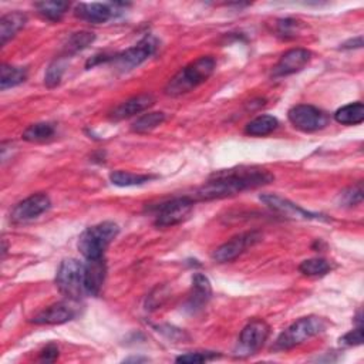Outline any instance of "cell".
I'll return each instance as SVG.
<instances>
[{
  "instance_id": "ffe728a7",
  "label": "cell",
  "mask_w": 364,
  "mask_h": 364,
  "mask_svg": "<svg viewBox=\"0 0 364 364\" xmlns=\"http://www.w3.org/2000/svg\"><path fill=\"white\" fill-rule=\"evenodd\" d=\"M279 125V121L273 115H259L246 124L245 132L252 136H263L273 132Z\"/></svg>"
},
{
  "instance_id": "7a4b0ae2",
  "label": "cell",
  "mask_w": 364,
  "mask_h": 364,
  "mask_svg": "<svg viewBox=\"0 0 364 364\" xmlns=\"http://www.w3.org/2000/svg\"><path fill=\"white\" fill-rule=\"evenodd\" d=\"M215 58L210 55L199 57L191 64L181 68L165 85V94L171 97H179L189 92L195 87L205 82L215 70Z\"/></svg>"
},
{
  "instance_id": "3957f363",
  "label": "cell",
  "mask_w": 364,
  "mask_h": 364,
  "mask_svg": "<svg viewBox=\"0 0 364 364\" xmlns=\"http://www.w3.org/2000/svg\"><path fill=\"white\" fill-rule=\"evenodd\" d=\"M118 225L114 222H101L87 228L78 237V250L85 259L102 257L108 245L118 235Z\"/></svg>"
},
{
  "instance_id": "e0dca14e",
  "label": "cell",
  "mask_w": 364,
  "mask_h": 364,
  "mask_svg": "<svg viewBox=\"0 0 364 364\" xmlns=\"http://www.w3.org/2000/svg\"><path fill=\"white\" fill-rule=\"evenodd\" d=\"M75 17L85 20L92 24H100L108 21L112 16V7L104 3H80L74 9Z\"/></svg>"
},
{
  "instance_id": "7c38bea8",
  "label": "cell",
  "mask_w": 364,
  "mask_h": 364,
  "mask_svg": "<svg viewBox=\"0 0 364 364\" xmlns=\"http://www.w3.org/2000/svg\"><path fill=\"white\" fill-rule=\"evenodd\" d=\"M311 58V53L306 48H291L286 51L273 67V77H286L300 71Z\"/></svg>"
},
{
  "instance_id": "5bb4252c",
  "label": "cell",
  "mask_w": 364,
  "mask_h": 364,
  "mask_svg": "<svg viewBox=\"0 0 364 364\" xmlns=\"http://www.w3.org/2000/svg\"><path fill=\"white\" fill-rule=\"evenodd\" d=\"M77 311L68 301H58L54 303L41 311H38L36 316H33L31 323L34 324H63L75 317Z\"/></svg>"
},
{
  "instance_id": "44dd1931",
  "label": "cell",
  "mask_w": 364,
  "mask_h": 364,
  "mask_svg": "<svg viewBox=\"0 0 364 364\" xmlns=\"http://www.w3.org/2000/svg\"><path fill=\"white\" fill-rule=\"evenodd\" d=\"M334 119L343 125H355L364 119V105L361 102L347 104L334 112Z\"/></svg>"
},
{
  "instance_id": "9a60e30c",
  "label": "cell",
  "mask_w": 364,
  "mask_h": 364,
  "mask_svg": "<svg viewBox=\"0 0 364 364\" xmlns=\"http://www.w3.org/2000/svg\"><path fill=\"white\" fill-rule=\"evenodd\" d=\"M154 102H155V98L149 92H144V94L131 97L127 101L121 102L118 107H115L111 111L109 118L114 119V121H121V119L134 117V115L148 109Z\"/></svg>"
},
{
  "instance_id": "4fadbf2b",
  "label": "cell",
  "mask_w": 364,
  "mask_h": 364,
  "mask_svg": "<svg viewBox=\"0 0 364 364\" xmlns=\"http://www.w3.org/2000/svg\"><path fill=\"white\" fill-rule=\"evenodd\" d=\"M107 274V263L104 256L97 259H87L84 263V289L91 296H98Z\"/></svg>"
},
{
  "instance_id": "7402d4cb",
  "label": "cell",
  "mask_w": 364,
  "mask_h": 364,
  "mask_svg": "<svg viewBox=\"0 0 364 364\" xmlns=\"http://www.w3.org/2000/svg\"><path fill=\"white\" fill-rule=\"evenodd\" d=\"M27 78V70L23 67H13L3 64L0 68V88L6 90L24 82Z\"/></svg>"
},
{
  "instance_id": "2e32d148",
  "label": "cell",
  "mask_w": 364,
  "mask_h": 364,
  "mask_svg": "<svg viewBox=\"0 0 364 364\" xmlns=\"http://www.w3.org/2000/svg\"><path fill=\"white\" fill-rule=\"evenodd\" d=\"M260 199L269 206L272 208L273 210L279 212V213H283L286 216H291V218H303V219H320L321 215L318 213H311V212H307L304 210L303 208H300L299 205L287 200V199H283L277 195H273V193H269V195H260Z\"/></svg>"
},
{
  "instance_id": "d6986e66",
  "label": "cell",
  "mask_w": 364,
  "mask_h": 364,
  "mask_svg": "<svg viewBox=\"0 0 364 364\" xmlns=\"http://www.w3.org/2000/svg\"><path fill=\"white\" fill-rule=\"evenodd\" d=\"M27 21L26 14L20 11H11L0 18V43L4 46L16 33L24 27Z\"/></svg>"
},
{
  "instance_id": "ac0fdd59",
  "label": "cell",
  "mask_w": 364,
  "mask_h": 364,
  "mask_svg": "<svg viewBox=\"0 0 364 364\" xmlns=\"http://www.w3.org/2000/svg\"><path fill=\"white\" fill-rule=\"evenodd\" d=\"M212 289L206 276L202 273H195L192 277V293L188 299V309L196 311L202 309L210 299Z\"/></svg>"
},
{
  "instance_id": "83f0119b",
  "label": "cell",
  "mask_w": 364,
  "mask_h": 364,
  "mask_svg": "<svg viewBox=\"0 0 364 364\" xmlns=\"http://www.w3.org/2000/svg\"><path fill=\"white\" fill-rule=\"evenodd\" d=\"M94 34L90 31H78L74 33L73 36L68 37L65 46H64V51L65 54H74L78 53L84 48H87L92 41H94Z\"/></svg>"
},
{
  "instance_id": "cb8c5ba5",
  "label": "cell",
  "mask_w": 364,
  "mask_h": 364,
  "mask_svg": "<svg viewBox=\"0 0 364 364\" xmlns=\"http://www.w3.org/2000/svg\"><path fill=\"white\" fill-rule=\"evenodd\" d=\"M55 128L50 122H36L26 128L23 132V139L28 142H43L53 138Z\"/></svg>"
},
{
  "instance_id": "484cf974",
  "label": "cell",
  "mask_w": 364,
  "mask_h": 364,
  "mask_svg": "<svg viewBox=\"0 0 364 364\" xmlns=\"http://www.w3.org/2000/svg\"><path fill=\"white\" fill-rule=\"evenodd\" d=\"M331 270V264L328 260L323 259V257H313V259H307L303 260L299 266V272L303 273L304 276L309 277H318V276H324Z\"/></svg>"
},
{
  "instance_id": "ba28073f",
  "label": "cell",
  "mask_w": 364,
  "mask_h": 364,
  "mask_svg": "<svg viewBox=\"0 0 364 364\" xmlns=\"http://www.w3.org/2000/svg\"><path fill=\"white\" fill-rule=\"evenodd\" d=\"M193 199L189 196L172 198L155 206V225L159 228L173 226L188 218L193 208Z\"/></svg>"
},
{
  "instance_id": "52a82bcc",
  "label": "cell",
  "mask_w": 364,
  "mask_h": 364,
  "mask_svg": "<svg viewBox=\"0 0 364 364\" xmlns=\"http://www.w3.org/2000/svg\"><path fill=\"white\" fill-rule=\"evenodd\" d=\"M287 118L294 128L303 132L320 131L330 122V117L324 111L309 104H299L291 107L287 112Z\"/></svg>"
},
{
  "instance_id": "f546056e",
  "label": "cell",
  "mask_w": 364,
  "mask_h": 364,
  "mask_svg": "<svg viewBox=\"0 0 364 364\" xmlns=\"http://www.w3.org/2000/svg\"><path fill=\"white\" fill-rule=\"evenodd\" d=\"M340 199L344 205L347 206H353V205H357L363 200V188H361V182H358L357 185L346 189L341 195H340Z\"/></svg>"
},
{
  "instance_id": "836d02e7",
  "label": "cell",
  "mask_w": 364,
  "mask_h": 364,
  "mask_svg": "<svg viewBox=\"0 0 364 364\" xmlns=\"http://www.w3.org/2000/svg\"><path fill=\"white\" fill-rule=\"evenodd\" d=\"M58 357V348L54 344H48L41 353H40V361H46V363H51L54 360H57Z\"/></svg>"
},
{
  "instance_id": "4316f807",
  "label": "cell",
  "mask_w": 364,
  "mask_h": 364,
  "mask_svg": "<svg viewBox=\"0 0 364 364\" xmlns=\"http://www.w3.org/2000/svg\"><path fill=\"white\" fill-rule=\"evenodd\" d=\"M165 121V114L164 112H148L141 115L139 118H136V121L132 124L131 129L134 132L138 134H145L152 131L154 128H156L158 125H161Z\"/></svg>"
},
{
  "instance_id": "4dcf8cb0",
  "label": "cell",
  "mask_w": 364,
  "mask_h": 364,
  "mask_svg": "<svg viewBox=\"0 0 364 364\" xmlns=\"http://www.w3.org/2000/svg\"><path fill=\"white\" fill-rule=\"evenodd\" d=\"M216 354L210 353V351H195V353H186L183 355L176 357L178 363H188V364H195V363H203L208 360L215 358Z\"/></svg>"
},
{
  "instance_id": "603a6c76",
  "label": "cell",
  "mask_w": 364,
  "mask_h": 364,
  "mask_svg": "<svg viewBox=\"0 0 364 364\" xmlns=\"http://www.w3.org/2000/svg\"><path fill=\"white\" fill-rule=\"evenodd\" d=\"M152 179H155V176H152V175L134 173V172H128V171H114L109 173V181L117 186L144 185Z\"/></svg>"
},
{
  "instance_id": "8fae6325",
  "label": "cell",
  "mask_w": 364,
  "mask_h": 364,
  "mask_svg": "<svg viewBox=\"0 0 364 364\" xmlns=\"http://www.w3.org/2000/svg\"><path fill=\"white\" fill-rule=\"evenodd\" d=\"M51 206L50 198L46 193H34L21 202H18L10 212V219L13 223H26L41 213L47 212Z\"/></svg>"
},
{
  "instance_id": "6da1fadb",
  "label": "cell",
  "mask_w": 364,
  "mask_h": 364,
  "mask_svg": "<svg viewBox=\"0 0 364 364\" xmlns=\"http://www.w3.org/2000/svg\"><path fill=\"white\" fill-rule=\"evenodd\" d=\"M274 176L257 166H239L215 172L195 192L196 200H213L233 196L243 191L255 189L272 182Z\"/></svg>"
},
{
  "instance_id": "d4e9b609",
  "label": "cell",
  "mask_w": 364,
  "mask_h": 364,
  "mask_svg": "<svg viewBox=\"0 0 364 364\" xmlns=\"http://www.w3.org/2000/svg\"><path fill=\"white\" fill-rule=\"evenodd\" d=\"M70 3L68 1H38L36 3V9L38 11V14L43 18L51 20V21H57L60 20L64 13L68 10Z\"/></svg>"
},
{
  "instance_id": "30bf717a",
  "label": "cell",
  "mask_w": 364,
  "mask_h": 364,
  "mask_svg": "<svg viewBox=\"0 0 364 364\" xmlns=\"http://www.w3.org/2000/svg\"><path fill=\"white\" fill-rule=\"evenodd\" d=\"M260 240H262V233L257 232V230H250V232L236 235L230 240H228L226 243L220 245L212 253V259L218 263L232 262L237 256H240L246 249L252 247L253 245H256Z\"/></svg>"
},
{
  "instance_id": "d6a6232c",
  "label": "cell",
  "mask_w": 364,
  "mask_h": 364,
  "mask_svg": "<svg viewBox=\"0 0 364 364\" xmlns=\"http://www.w3.org/2000/svg\"><path fill=\"white\" fill-rule=\"evenodd\" d=\"M340 343L343 346H360L363 343V328H361V326H358L357 328L344 334L340 338Z\"/></svg>"
},
{
  "instance_id": "9c48e42d",
  "label": "cell",
  "mask_w": 364,
  "mask_h": 364,
  "mask_svg": "<svg viewBox=\"0 0 364 364\" xmlns=\"http://www.w3.org/2000/svg\"><path fill=\"white\" fill-rule=\"evenodd\" d=\"M156 47H158L156 38L152 36H145L135 46L127 48L119 54L112 55L111 61H114L121 71H129L138 67L139 64H142L148 57H151L155 53Z\"/></svg>"
},
{
  "instance_id": "1f68e13d",
  "label": "cell",
  "mask_w": 364,
  "mask_h": 364,
  "mask_svg": "<svg viewBox=\"0 0 364 364\" xmlns=\"http://www.w3.org/2000/svg\"><path fill=\"white\" fill-rule=\"evenodd\" d=\"M299 21L293 20V18H284V20H279L277 23V34L283 38H289V37H294L297 30H299Z\"/></svg>"
},
{
  "instance_id": "5b68a950",
  "label": "cell",
  "mask_w": 364,
  "mask_h": 364,
  "mask_svg": "<svg viewBox=\"0 0 364 364\" xmlns=\"http://www.w3.org/2000/svg\"><path fill=\"white\" fill-rule=\"evenodd\" d=\"M55 283L63 296L75 301L85 293L84 289V263L77 259H64L55 274Z\"/></svg>"
},
{
  "instance_id": "277c9868",
  "label": "cell",
  "mask_w": 364,
  "mask_h": 364,
  "mask_svg": "<svg viewBox=\"0 0 364 364\" xmlns=\"http://www.w3.org/2000/svg\"><path fill=\"white\" fill-rule=\"evenodd\" d=\"M327 327V321L318 316H307L296 320L290 324L274 341V350H289L306 340L323 333Z\"/></svg>"
},
{
  "instance_id": "8992f818",
  "label": "cell",
  "mask_w": 364,
  "mask_h": 364,
  "mask_svg": "<svg viewBox=\"0 0 364 364\" xmlns=\"http://www.w3.org/2000/svg\"><path fill=\"white\" fill-rule=\"evenodd\" d=\"M270 333L269 324L262 318H253L240 331L237 346L235 350L236 357H249L259 351Z\"/></svg>"
},
{
  "instance_id": "f1b7e54d",
  "label": "cell",
  "mask_w": 364,
  "mask_h": 364,
  "mask_svg": "<svg viewBox=\"0 0 364 364\" xmlns=\"http://www.w3.org/2000/svg\"><path fill=\"white\" fill-rule=\"evenodd\" d=\"M64 68H65V63L63 58H57L54 60L47 71H46V77H44V82L47 87H55L60 84L61 81V77H63V73H64Z\"/></svg>"
}]
</instances>
